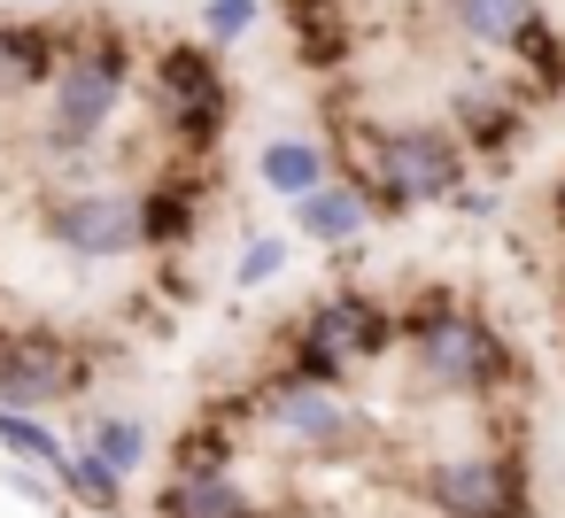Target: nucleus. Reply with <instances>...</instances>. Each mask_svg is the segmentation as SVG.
<instances>
[{
	"label": "nucleus",
	"instance_id": "423d86ee",
	"mask_svg": "<svg viewBox=\"0 0 565 518\" xmlns=\"http://www.w3.org/2000/svg\"><path fill=\"white\" fill-rule=\"evenodd\" d=\"M32 225H40V240L63 248L71 263H132V256H140V186H125V179L55 186Z\"/></svg>",
	"mask_w": 565,
	"mask_h": 518
},
{
	"label": "nucleus",
	"instance_id": "dca6fc26",
	"mask_svg": "<svg viewBox=\"0 0 565 518\" xmlns=\"http://www.w3.org/2000/svg\"><path fill=\"white\" fill-rule=\"evenodd\" d=\"M326 179H333V148L310 140V132H279V140L256 148V186L279 194V202H302V194L326 186Z\"/></svg>",
	"mask_w": 565,
	"mask_h": 518
},
{
	"label": "nucleus",
	"instance_id": "4468645a",
	"mask_svg": "<svg viewBox=\"0 0 565 518\" xmlns=\"http://www.w3.org/2000/svg\"><path fill=\"white\" fill-rule=\"evenodd\" d=\"M279 17H287V32H295L302 71H341V63H349V47H356L349 0H279Z\"/></svg>",
	"mask_w": 565,
	"mask_h": 518
},
{
	"label": "nucleus",
	"instance_id": "aec40b11",
	"mask_svg": "<svg viewBox=\"0 0 565 518\" xmlns=\"http://www.w3.org/2000/svg\"><path fill=\"white\" fill-rule=\"evenodd\" d=\"M63 433L55 418H17V410H0V464H24V472H55L63 464Z\"/></svg>",
	"mask_w": 565,
	"mask_h": 518
},
{
	"label": "nucleus",
	"instance_id": "393cba45",
	"mask_svg": "<svg viewBox=\"0 0 565 518\" xmlns=\"http://www.w3.org/2000/svg\"><path fill=\"white\" fill-rule=\"evenodd\" d=\"M550 225H557V233H565V171H557V179H550Z\"/></svg>",
	"mask_w": 565,
	"mask_h": 518
},
{
	"label": "nucleus",
	"instance_id": "f8f14e48",
	"mask_svg": "<svg viewBox=\"0 0 565 518\" xmlns=\"http://www.w3.org/2000/svg\"><path fill=\"white\" fill-rule=\"evenodd\" d=\"M287 225H295L310 248H356L380 217H372V202H364L349 179H326V186H310L302 202H287Z\"/></svg>",
	"mask_w": 565,
	"mask_h": 518
},
{
	"label": "nucleus",
	"instance_id": "ddd939ff",
	"mask_svg": "<svg viewBox=\"0 0 565 518\" xmlns=\"http://www.w3.org/2000/svg\"><path fill=\"white\" fill-rule=\"evenodd\" d=\"M55 63H63V32L55 24H24V17L9 24V17H0V101L47 94Z\"/></svg>",
	"mask_w": 565,
	"mask_h": 518
},
{
	"label": "nucleus",
	"instance_id": "a878e982",
	"mask_svg": "<svg viewBox=\"0 0 565 518\" xmlns=\"http://www.w3.org/2000/svg\"><path fill=\"white\" fill-rule=\"evenodd\" d=\"M256 518H264V510H256Z\"/></svg>",
	"mask_w": 565,
	"mask_h": 518
},
{
	"label": "nucleus",
	"instance_id": "f257e3e1",
	"mask_svg": "<svg viewBox=\"0 0 565 518\" xmlns=\"http://www.w3.org/2000/svg\"><path fill=\"white\" fill-rule=\"evenodd\" d=\"M132 86H140V55H132V40L117 24L63 32V63L47 78V117H40V148H47L63 186L94 179V155H102L109 125L125 117Z\"/></svg>",
	"mask_w": 565,
	"mask_h": 518
},
{
	"label": "nucleus",
	"instance_id": "6ab92c4d",
	"mask_svg": "<svg viewBox=\"0 0 565 518\" xmlns=\"http://www.w3.org/2000/svg\"><path fill=\"white\" fill-rule=\"evenodd\" d=\"M78 441H86V449H94V456H102V464H109L117 479H132V472L148 464V449H156V433H148V425H140L132 410H94Z\"/></svg>",
	"mask_w": 565,
	"mask_h": 518
},
{
	"label": "nucleus",
	"instance_id": "39448f33",
	"mask_svg": "<svg viewBox=\"0 0 565 518\" xmlns=\"http://www.w3.org/2000/svg\"><path fill=\"white\" fill-rule=\"evenodd\" d=\"M102 379V348L55 325H9L0 333V410L17 418H55L86 402Z\"/></svg>",
	"mask_w": 565,
	"mask_h": 518
},
{
	"label": "nucleus",
	"instance_id": "412c9836",
	"mask_svg": "<svg viewBox=\"0 0 565 518\" xmlns=\"http://www.w3.org/2000/svg\"><path fill=\"white\" fill-rule=\"evenodd\" d=\"M256 24H264V0H202V32H194V40H202L210 55H225V47H241Z\"/></svg>",
	"mask_w": 565,
	"mask_h": 518
},
{
	"label": "nucleus",
	"instance_id": "1a4fd4ad",
	"mask_svg": "<svg viewBox=\"0 0 565 518\" xmlns=\"http://www.w3.org/2000/svg\"><path fill=\"white\" fill-rule=\"evenodd\" d=\"M526 125H534V101L511 86V78H457L449 86V140L488 163H511L526 148Z\"/></svg>",
	"mask_w": 565,
	"mask_h": 518
},
{
	"label": "nucleus",
	"instance_id": "f3484780",
	"mask_svg": "<svg viewBox=\"0 0 565 518\" xmlns=\"http://www.w3.org/2000/svg\"><path fill=\"white\" fill-rule=\"evenodd\" d=\"M47 479H55V495H63L71 510H86V518H125V487H132V479H117L86 441H71Z\"/></svg>",
	"mask_w": 565,
	"mask_h": 518
},
{
	"label": "nucleus",
	"instance_id": "b1692460",
	"mask_svg": "<svg viewBox=\"0 0 565 518\" xmlns=\"http://www.w3.org/2000/svg\"><path fill=\"white\" fill-rule=\"evenodd\" d=\"M441 209H449V217H465V225H488V217L503 209V194H495V186H472V179H465V186H457V194H449Z\"/></svg>",
	"mask_w": 565,
	"mask_h": 518
},
{
	"label": "nucleus",
	"instance_id": "a211bd4d",
	"mask_svg": "<svg viewBox=\"0 0 565 518\" xmlns=\"http://www.w3.org/2000/svg\"><path fill=\"white\" fill-rule=\"evenodd\" d=\"M156 518H256V495L225 472V479H171L156 487Z\"/></svg>",
	"mask_w": 565,
	"mask_h": 518
},
{
	"label": "nucleus",
	"instance_id": "0eeeda50",
	"mask_svg": "<svg viewBox=\"0 0 565 518\" xmlns=\"http://www.w3.org/2000/svg\"><path fill=\"white\" fill-rule=\"evenodd\" d=\"M248 410H256L264 433H279V441H295V449H310V456H356V449L372 441V418L356 410V395L318 387V379H295V371H271V379L248 395Z\"/></svg>",
	"mask_w": 565,
	"mask_h": 518
},
{
	"label": "nucleus",
	"instance_id": "20e7f679",
	"mask_svg": "<svg viewBox=\"0 0 565 518\" xmlns=\"http://www.w3.org/2000/svg\"><path fill=\"white\" fill-rule=\"evenodd\" d=\"M140 86H148V109H156V132H163L186 163H210V155L225 148L241 101H233L225 63H217L202 40H163V47L148 55V78H140Z\"/></svg>",
	"mask_w": 565,
	"mask_h": 518
},
{
	"label": "nucleus",
	"instance_id": "6e6552de",
	"mask_svg": "<svg viewBox=\"0 0 565 518\" xmlns=\"http://www.w3.org/2000/svg\"><path fill=\"white\" fill-rule=\"evenodd\" d=\"M418 495L434 518H534V479H526V456H511V449L434 456L418 472Z\"/></svg>",
	"mask_w": 565,
	"mask_h": 518
},
{
	"label": "nucleus",
	"instance_id": "f03ea898",
	"mask_svg": "<svg viewBox=\"0 0 565 518\" xmlns=\"http://www.w3.org/2000/svg\"><path fill=\"white\" fill-rule=\"evenodd\" d=\"M395 356L411 364V379L426 387V395H441V402H488V395H503L511 379H519V348L480 317V310H465L457 294H441V287H426L411 310H395Z\"/></svg>",
	"mask_w": 565,
	"mask_h": 518
},
{
	"label": "nucleus",
	"instance_id": "7ed1b4c3",
	"mask_svg": "<svg viewBox=\"0 0 565 518\" xmlns=\"http://www.w3.org/2000/svg\"><path fill=\"white\" fill-rule=\"evenodd\" d=\"M395 341H403V333H395V310H387L380 294H364V287H333V294H318V302L287 325V341H279V371L349 395V379L372 371V364H387Z\"/></svg>",
	"mask_w": 565,
	"mask_h": 518
},
{
	"label": "nucleus",
	"instance_id": "5701e85b",
	"mask_svg": "<svg viewBox=\"0 0 565 518\" xmlns=\"http://www.w3.org/2000/svg\"><path fill=\"white\" fill-rule=\"evenodd\" d=\"M0 487H9V495H24V503H40V510H63V495H55V479H47V472L0 464Z\"/></svg>",
	"mask_w": 565,
	"mask_h": 518
},
{
	"label": "nucleus",
	"instance_id": "4be33fe9",
	"mask_svg": "<svg viewBox=\"0 0 565 518\" xmlns=\"http://www.w3.org/2000/svg\"><path fill=\"white\" fill-rule=\"evenodd\" d=\"M279 271H287V240H279V233H248L241 256H233V287H241V294H264Z\"/></svg>",
	"mask_w": 565,
	"mask_h": 518
},
{
	"label": "nucleus",
	"instance_id": "9d476101",
	"mask_svg": "<svg viewBox=\"0 0 565 518\" xmlns=\"http://www.w3.org/2000/svg\"><path fill=\"white\" fill-rule=\"evenodd\" d=\"M210 225V186L194 171H163L140 186V256H186Z\"/></svg>",
	"mask_w": 565,
	"mask_h": 518
},
{
	"label": "nucleus",
	"instance_id": "2eb2a0df",
	"mask_svg": "<svg viewBox=\"0 0 565 518\" xmlns=\"http://www.w3.org/2000/svg\"><path fill=\"white\" fill-rule=\"evenodd\" d=\"M441 17H449V32L465 40V47H488V55H511L550 9L542 0H441Z\"/></svg>",
	"mask_w": 565,
	"mask_h": 518
},
{
	"label": "nucleus",
	"instance_id": "9b49d317",
	"mask_svg": "<svg viewBox=\"0 0 565 518\" xmlns=\"http://www.w3.org/2000/svg\"><path fill=\"white\" fill-rule=\"evenodd\" d=\"M248 425H256L248 402H210L202 418H186L179 441H171V479H225L233 456H241V433H248Z\"/></svg>",
	"mask_w": 565,
	"mask_h": 518
}]
</instances>
